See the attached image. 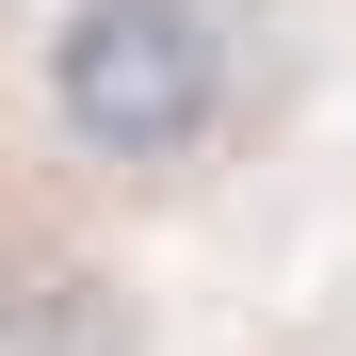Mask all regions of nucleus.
Here are the masks:
<instances>
[{
    "mask_svg": "<svg viewBox=\"0 0 356 356\" xmlns=\"http://www.w3.org/2000/svg\"><path fill=\"white\" fill-rule=\"evenodd\" d=\"M0 356H146V324L81 243H0Z\"/></svg>",
    "mask_w": 356,
    "mask_h": 356,
    "instance_id": "f03ea898",
    "label": "nucleus"
},
{
    "mask_svg": "<svg viewBox=\"0 0 356 356\" xmlns=\"http://www.w3.org/2000/svg\"><path fill=\"white\" fill-rule=\"evenodd\" d=\"M33 97L97 178H178L227 130V17L211 0H65L33 33Z\"/></svg>",
    "mask_w": 356,
    "mask_h": 356,
    "instance_id": "f257e3e1",
    "label": "nucleus"
}]
</instances>
